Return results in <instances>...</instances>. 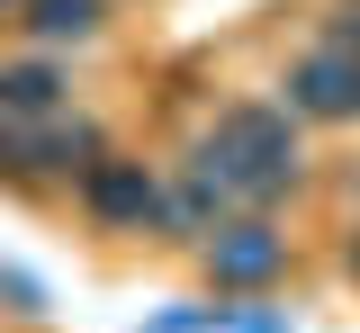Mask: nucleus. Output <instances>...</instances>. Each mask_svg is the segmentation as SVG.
Returning <instances> with one entry per match:
<instances>
[{"label": "nucleus", "instance_id": "obj_1", "mask_svg": "<svg viewBox=\"0 0 360 333\" xmlns=\"http://www.w3.org/2000/svg\"><path fill=\"white\" fill-rule=\"evenodd\" d=\"M207 136L243 162V181L262 190V207H270L279 190H297V171H307V153H297V117H288L279 99H234V108H217Z\"/></svg>", "mask_w": 360, "mask_h": 333}, {"label": "nucleus", "instance_id": "obj_2", "mask_svg": "<svg viewBox=\"0 0 360 333\" xmlns=\"http://www.w3.org/2000/svg\"><path fill=\"white\" fill-rule=\"evenodd\" d=\"M108 153V136L54 108V117H0V181H82L90 162Z\"/></svg>", "mask_w": 360, "mask_h": 333}, {"label": "nucleus", "instance_id": "obj_3", "mask_svg": "<svg viewBox=\"0 0 360 333\" xmlns=\"http://www.w3.org/2000/svg\"><path fill=\"white\" fill-rule=\"evenodd\" d=\"M82 216H90V226H108V235H162L172 190H162L135 153H99V162L82 171Z\"/></svg>", "mask_w": 360, "mask_h": 333}, {"label": "nucleus", "instance_id": "obj_4", "mask_svg": "<svg viewBox=\"0 0 360 333\" xmlns=\"http://www.w3.org/2000/svg\"><path fill=\"white\" fill-rule=\"evenodd\" d=\"M279 108L288 117H315V126H352L360 117V54L352 46H307L288 63V81H279Z\"/></svg>", "mask_w": 360, "mask_h": 333}, {"label": "nucleus", "instance_id": "obj_5", "mask_svg": "<svg viewBox=\"0 0 360 333\" xmlns=\"http://www.w3.org/2000/svg\"><path fill=\"white\" fill-rule=\"evenodd\" d=\"M279 261H288V243L270 235L262 216H234V226H217V235H207V270H217L225 288H262Z\"/></svg>", "mask_w": 360, "mask_h": 333}, {"label": "nucleus", "instance_id": "obj_6", "mask_svg": "<svg viewBox=\"0 0 360 333\" xmlns=\"http://www.w3.org/2000/svg\"><path fill=\"white\" fill-rule=\"evenodd\" d=\"M9 27H27L37 46H90L108 27V0H18Z\"/></svg>", "mask_w": 360, "mask_h": 333}, {"label": "nucleus", "instance_id": "obj_7", "mask_svg": "<svg viewBox=\"0 0 360 333\" xmlns=\"http://www.w3.org/2000/svg\"><path fill=\"white\" fill-rule=\"evenodd\" d=\"M54 108H72V81L54 72V63H0V117H54Z\"/></svg>", "mask_w": 360, "mask_h": 333}, {"label": "nucleus", "instance_id": "obj_8", "mask_svg": "<svg viewBox=\"0 0 360 333\" xmlns=\"http://www.w3.org/2000/svg\"><path fill=\"white\" fill-rule=\"evenodd\" d=\"M0 18H18V0H0Z\"/></svg>", "mask_w": 360, "mask_h": 333}, {"label": "nucleus", "instance_id": "obj_9", "mask_svg": "<svg viewBox=\"0 0 360 333\" xmlns=\"http://www.w3.org/2000/svg\"><path fill=\"white\" fill-rule=\"evenodd\" d=\"M352 270H360V243H352Z\"/></svg>", "mask_w": 360, "mask_h": 333}, {"label": "nucleus", "instance_id": "obj_10", "mask_svg": "<svg viewBox=\"0 0 360 333\" xmlns=\"http://www.w3.org/2000/svg\"><path fill=\"white\" fill-rule=\"evenodd\" d=\"M352 9H360V0H352Z\"/></svg>", "mask_w": 360, "mask_h": 333}]
</instances>
